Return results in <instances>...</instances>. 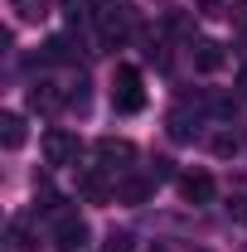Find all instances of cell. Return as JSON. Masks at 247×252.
<instances>
[{
  "label": "cell",
  "mask_w": 247,
  "mask_h": 252,
  "mask_svg": "<svg viewBox=\"0 0 247 252\" xmlns=\"http://www.w3.org/2000/svg\"><path fill=\"white\" fill-rule=\"evenodd\" d=\"M39 59H44V63H68V59H73V39H63V34H59V39H49Z\"/></svg>",
  "instance_id": "cell-17"
},
{
  "label": "cell",
  "mask_w": 247,
  "mask_h": 252,
  "mask_svg": "<svg viewBox=\"0 0 247 252\" xmlns=\"http://www.w3.org/2000/svg\"><path fill=\"white\" fill-rule=\"evenodd\" d=\"M0 146L5 151H20L25 146V117L20 112H0Z\"/></svg>",
  "instance_id": "cell-10"
},
{
  "label": "cell",
  "mask_w": 247,
  "mask_h": 252,
  "mask_svg": "<svg viewBox=\"0 0 247 252\" xmlns=\"http://www.w3.org/2000/svg\"><path fill=\"white\" fill-rule=\"evenodd\" d=\"M107 252H136V238L131 233H112L107 238Z\"/></svg>",
  "instance_id": "cell-20"
},
{
  "label": "cell",
  "mask_w": 247,
  "mask_h": 252,
  "mask_svg": "<svg viewBox=\"0 0 247 252\" xmlns=\"http://www.w3.org/2000/svg\"><path fill=\"white\" fill-rule=\"evenodd\" d=\"M10 248H20V252H30V248H39V238H34V219H10Z\"/></svg>",
  "instance_id": "cell-14"
},
{
  "label": "cell",
  "mask_w": 247,
  "mask_h": 252,
  "mask_svg": "<svg viewBox=\"0 0 247 252\" xmlns=\"http://www.w3.org/2000/svg\"><path fill=\"white\" fill-rule=\"evenodd\" d=\"M97 165L107 170V175H131V160H136V146L126 141V136H102L93 146Z\"/></svg>",
  "instance_id": "cell-3"
},
{
  "label": "cell",
  "mask_w": 247,
  "mask_h": 252,
  "mask_svg": "<svg viewBox=\"0 0 247 252\" xmlns=\"http://www.w3.org/2000/svg\"><path fill=\"white\" fill-rule=\"evenodd\" d=\"M199 126H204V112H199V107H189V102H180V107L170 112V136H175V141H194V136H199Z\"/></svg>",
  "instance_id": "cell-8"
},
{
  "label": "cell",
  "mask_w": 247,
  "mask_h": 252,
  "mask_svg": "<svg viewBox=\"0 0 247 252\" xmlns=\"http://www.w3.org/2000/svg\"><path fill=\"white\" fill-rule=\"evenodd\" d=\"M155 194L151 175H117V204H146Z\"/></svg>",
  "instance_id": "cell-9"
},
{
  "label": "cell",
  "mask_w": 247,
  "mask_h": 252,
  "mask_svg": "<svg viewBox=\"0 0 247 252\" xmlns=\"http://www.w3.org/2000/svg\"><path fill=\"white\" fill-rule=\"evenodd\" d=\"M243 97H247V73H243Z\"/></svg>",
  "instance_id": "cell-22"
},
{
  "label": "cell",
  "mask_w": 247,
  "mask_h": 252,
  "mask_svg": "<svg viewBox=\"0 0 247 252\" xmlns=\"http://www.w3.org/2000/svg\"><path fill=\"white\" fill-rule=\"evenodd\" d=\"M112 107L117 112H141L146 107V88H141V68H131V63H122L117 68V78H112Z\"/></svg>",
  "instance_id": "cell-2"
},
{
  "label": "cell",
  "mask_w": 247,
  "mask_h": 252,
  "mask_svg": "<svg viewBox=\"0 0 247 252\" xmlns=\"http://www.w3.org/2000/svg\"><path fill=\"white\" fill-rule=\"evenodd\" d=\"M63 20L73 25V30H88L97 20V10H93V0H63Z\"/></svg>",
  "instance_id": "cell-13"
},
{
  "label": "cell",
  "mask_w": 247,
  "mask_h": 252,
  "mask_svg": "<svg viewBox=\"0 0 247 252\" xmlns=\"http://www.w3.org/2000/svg\"><path fill=\"white\" fill-rule=\"evenodd\" d=\"M49 223H54V243H59L63 252H83V248H88V238H93V228L83 223V214L68 209V204H63L59 214H49Z\"/></svg>",
  "instance_id": "cell-1"
},
{
  "label": "cell",
  "mask_w": 247,
  "mask_h": 252,
  "mask_svg": "<svg viewBox=\"0 0 247 252\" xmlns=\"http://www.w3.org/2000/svg\"><path fill=\"white\" fill-rule=\"evenodd\" d=\"M209 151H214L218 160H233L238 151H243V131H233V126L214 131V136H209Z\"/></svg>",
  "instance_id": "cell-11"
},
{
  "label": "cell",
  "mask_w": 247,
  "mask_h": 252,
  "mask_svg": "<svg viewBox=\"0 0 247 252\" xmlns=\"http://www.w3.org/2000/svg\"><path fill=\"white\" fill-rule=\"evenodd\" d=\"M180 194H185V204H209L218 194V185H214V175H204V170H185L180 175Z\"/></svg>",
  "instance_id": "cell-7"
},
{
  "label": "cell",
  "mask_w": 247,
  "mask_h": 252,
  "mask_svg": "<svg viewBox=\"0 0 247 252\" xmlns=\"http://www.w3.org/2000/svg\"><path fill=\"white\" fill-rule=\"evenodd\" d=\"M63 88H68V112H88V102H93V83L88 78H68Z\"/></svg>",
  "instance_id": "cell-16"
},
{
  "label": "cell",
  "mask_w": 247,
  "mask_h": 252,
  "mask_svg": "<svg viewBox=\"0 0 247 252\" xmlns=\"http://www.w3.org/2000/svg\"><path fill=\"white\" fill-rule=\"evenodd\" d=\"M44 160L49 165H78L83 160V141L73 136V131H44Z\"/></svg>",
  "instance_id": "cell-4"
},
{
  "label": "cell",
  "mask_w": 247,
  "mask_h": 252,
  "mask_svg": "<svg viewBox=\"0 0 247 252\" xmlns=\"http://www.w3.org/2000/svg\"><path fill=\"white\" fill-rule=\"evenodd\" d=\"M25 102H30V112L54 117V112H63V107H68V88H63V83H54V78H39V83L30 88V97H25Z\"/></svg>",
  "instance_id": "cell-5"
},
{
  "label": "cell",
  "mask_w": 247,
  "mask_h": 252,
  "mask_svg": "<svg viewBox=\"0 0 247 252\" xmlns=\"http://www.w3.org/2000/svg\"><path fill=\"white\" fill-rule=\"evenodd\" d=\"M78 194H83L88 204H112V199H117V185H112L107 170L97 165V170H83V175H78Z\"/></svg>",
  "instance_id": "cell-6"
},
{
  "label": "cell",
  "mask_w": 247,
  "mask_h": 252,
  "mask_svg": "<svg viewBox=\"0 0 247 252\" xmlns=\"http://www.w3.org/2000/svg\"><path fill=\"white\" fill-rule=\"evenodd\" d=\"M49 5H54V0H10V10H15L20 25H39V20L49 15Z\"/></svg>",
  "instance_id": "cell-15"
},
{
  "label": "cell",
  "mask_w": 247,
  "mask_h": 252,
  "mask_svg": "<svg viewBox=\"0 0 247 252\" xmlns=\"http://www.w3.org/2000/svg\"><path fill=\"white\" fill-rule=\"evenodd\" d=\"M228 214H233L238 223H247V180H243V189L233 194V204H228Z\"/></svg>",
  "instance_id": "cell-19"
},
{
  "label": "cell",
  "mask_w": 247,
  "mask_h": 252,
  "mask_svg": "<svg viewBox=\"0 0 247 252\" xmlns=\"http://www.w3.org/2000/svg\"><path fill=\"white\" fill-rule=\"evenodd\" d=\"M146 175H151L155 185H160V180H180V175H175V160H170V156H155V160H151V170H146Z\"/></svg>",
  "instance_id": "cell-18"
},
{
  "label": "cell",
  "mask_w": 247,
  "mask_h": 252,
  "mask_svg": "<svg viewBox=\"0 0 247 252\" xmlns=\"http://www.w3.org/2000/svg\"><path fill=\"white\" fill-rule=\"evenodd\" d=\"M189 54H194V68H199V73H214V68H223V49H218L214 39H199Z\"/></svg>",
  "instance_id": "cell-12"
},
{
  "label": "cell",
  "mask_w": 247,
  "mask_h": 252,
  "mask_svg": "<svg viewBox=\"0 0 247 252\" xmlns=\"http://www.w3.org/2000/svg\"><path fill=\"white\" fill-rule=\"evenodd\" d=\"M228 20H233V30H247V0H233L228 5Z\"/></svg>",
  "instance_id": "cell-21"
}]
</instances>
